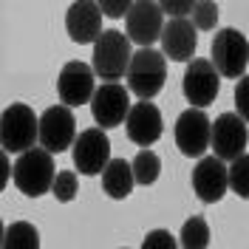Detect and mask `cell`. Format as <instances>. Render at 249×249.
<instances>
[{"label": "cell", "mask_w": 249, "mask_h": 249, "mask_svg": "<svg viewBox=\"0 0 249 249\" xmlns=\"http://www.w3.org/2000/svg\"><path fill=\"white\" fill-rule=\"evenodd\" d=\"M54 176H57L54 153H48L46 147H29V150L17 153V161L12 164L15 187L29 198H40V196L51 193Z\"/></svg>", "instance_id": "1"}, {"label": "cell", "mask_w": 249, "mask_h": 249, "mask_svg": "<svg viewBox=\"0 0 249 249\" xmlns=\"http://www.w3.org/2000/svg\"><path fill=\"white\" fill-rule=\"evenodd\" d=\"M130 37L116 29H102V34L93 40V54H91V68L93 74L105 82H119L127 74L130 65Z\"/></svg>", "instance_id": "2"}, {"label": "cell", "mask_w": 249, "mask_h": 249, "mask_svg": "<svg viewBox=\"0 0 249 249\" xmlns=\"http://www.w3.org/2000/svg\"><path fill=\"white\" fill-rule=\"evenodd\" d=\"M127 91L139 99H153L156 93L164 88L167 79V57L153 46H139V51L130 57L127 65Z\"/></svg>", "instance_id": "3"}, {"label": "cell", "mask_w": 249, "mask_h": 249, "mask_svg": "<svg viewBox=\"0 0 249 249\" xmlns=\"http://www.w3.org/2000/svg\"><path fill=\"white\" fill-rule=\"evenodd\" d=\"M40 133V116L26 102H12L0 113V147L6 153H23L34 147Z\"/></svg>", "instance_id": "4"}, {"label": "cell", "mask_w": 249, "mask_h": 249, "mask_svg": "<svg viewBox=\"0 0 249 249\" xmlns=\"http://www.w3.org/2000/svg\"><path fill=\"white\" fill-rule=\"evenodd\" d=\"M210 54H213V65L221 77L238 79L244 77L249 65V40L238 29H221L213 37Z\"/></svg>", "instance_id": "5"}, {"label": "cell", "mask_w": 249, "mask_h": 249, "mask_svg": "<svg viewBox=\"0 0 249 249\" xmlns=\"http://www.w3.org/2000/svg\"><path fill=\"white\" fill-rule=\"evenodd\" d=\"M74 139H77V119L68 105H51L40 113V133H37L40 147L60 156L65 150H71Z\"/></svg>", "instance_id": "6"}, {"label": "cell", "mask_w": 249, "mask_h": 249, "mask_svg": "<svg viewBox=\"0 0 249 249\" xmlns=\"http://www.w3.org/2000/svg\"><path fill=\"white\" fill-rule=\"evenodd\" d=\"M210 130H213V122L204 113V108L190 105L176 119V147L187 159H201L210 150Z\"/></svg>", "instance_id": "7"}, {"label": "cell", "mask_w": 249, "mask_h": 249, "mask_svg": "<svg viewBox=\"0 0 249 249\" xmlns=\"http://www.w3.org/2000/svg\"><path fill=\"white\" fill-rule=\"evenodd\" d=\"M71 159L82 176H99L110 161V139L105 127H88L77 133V139L71 144Z\"/></svg>", "instance_id": "8"}, {"label": "cell", "mask_w": 249, "mask_h": 249, "mask_svg": "<svg viewBox=\"0 0 249 249\" xmlns=\"http://www.w3.org/2000/svg\"><path fill=\"white\" fill-rule=\"evenodd\" d=\"M181 91L187 102L196 108H210L221 93V74L215 71L213 60H190L184 68Z\"/></svg>", "instance_id": "9"}, {"label": "cell", "mask_w": 249, "mask_h": 249, "mask_svg": "<svg viewBox=\"0 0 249 249\" xmlns=\"http://www.w3.org/2000/svg\"><path fill=\"white\" fill-rule=\"evenodd\" d=\"M91 116L99 127H119L130 110V91L119 82H102L91 96Z\"/></svg>", "instance_id": "10"}, {"label": "cell", "mask_w": 249, "mask_h": 249, "mask_svg": "<svg viewBox=\"0 0 249 249\" xmlns=\"http://www.w3.org/2000/svg\"><path fill=\"white\" fill-rule=\"evenodd\" d=\"M93 91H96V74L88 62L71 60L62 65L60 77H57V93H60L62 105H68V108L88 105Z\"/></svg>", "instance_id": "11"}, {"label": "cell", "mask_w": 249, "mask_h": 249, "mask_svg": "<svg viewBox=\"0 0 249 249\" xmlns=\"http://www.w3.org/2000/svg\"><path fill=\"white\" fill-rule=\"evenodd\" d=\"M124 29H127L130 43L153 46L164 29V12H161L159 0H133V6L124 15Z\"/></svg>", "instance_id": "12"}, {"label": "cell", "mask_w": 249, "mask_h": 249, "mask_svg": "<svg viewBox=\"0 0 249 249\" xmlns=\"http://www.w3.org/2000/svg\"><path fill=\"white\" fill-rule=\"evenodd\" d=\"M190 184H193V193H196L204 204H218L224 196H227V190H230L227 161L218 159L215 153L213 156L204 153L201 159H198V164L193 167V178H190Z\"/></svg>", "instance_id": "13"}, {"label": "cell", "mask_w": 249, "mask_h": 249, "mask_svg": "<svg viewBox=\"0 0 249 249\" xmlns=\"http://www.w3.org/2000/svg\"><path fill=\"white\" fill-rule=\"evenodd\" d=\"M249 144V130L247 122L238 116V113H221L215 122H213V130H210V150L224 159V161H232L247 150Z\"/></svg>", "instance_id": "14"}, {"label": "cell", "mask_w": 249, "mask_h": 249, "mask_svg": "<svg viewBox=\"0 0 249 249\" xmlns=\"http://www.w3.org/2000/svg\"><path fill=\"white\" fill-rule=\"evenodd\" d=\"M124 130H127V139L139 147H150L161 139L164 133V119H161V110L156 108L150 99H142L136 105H130L127 116H124Z\"/></svg>", "instance_id": "15"}, {"label": "cell", "mask_w": 249, "mask_h": 249, "mask_svg": "<svg viewBox=\"0 0 249 249\" xmlns=\"http://www.w3.org/2000/svg\"><path fill=\"white\" fill-rule=\"evenodd\" d=\"M102 9L96 0H74L65 12V31L71 37V43L88 46L102 34Z\"/></svg>", "instance_id": "16"}, {"label": "cell", "mask_w": 249, "mask_h": 249, "mask_svg": "<svg viewBox=\"0 0 249 249\" xmlns=\"http://www.w3.org/2000/svg\"><path fill=\"white\" fill-rule=\"evenodd\" d=\"M161 54L176 62H190L198 48V29L187 17H170L161 29Z\"/></svg>", "instance_id": "17"}, {"label": "cell", "mask_w": 249, "mask_h": 249, "mask_svg": "<svg viewBox=\"0 0 249 249\" xmlns=\"http://www.w3.org/2000/svg\"><path fill=\"white\" fill-rule=\"evenodd\" d=\"M133 184H136V178H133L130 161H124V159H110L108 164H105V170H102V190L108 193L110 198L124 201V198L133 193Z\"/></svg>", "instance_id": "18"}, {"label": "cell", "mask_w": 249, "mask_h": 249, "mask_svg": "<svg viewBox=\"0 0 249 249\" xmlns=\"http://www.w3.org/2000/svg\"><path fill=\"white\" fill-rule=\"evenodd\" d=\"M130 167H133V178H136V184L142 187H150L159 181V173H161V159L150 150V147H142L136 159L130 161Z\"/></svg>", "instance_id": "19"}, {"label": "cell", "mask_w": 249, "mask_h": 249, "mask_svg": "<svg viewBox=\"0 0 249 249\" xmlns=\"http://www.w3.org/2000/svg\"><path fill=\"white\" fill-rule=\"evenodd\" d=\"M3 247L6 249H37L40 247V232L29 221H15L12 227H6Z\"/></svg>", "instance_id": "20"}, {"label": "cell", "mask_w": 249, "mask_h": 249, "mask_svg": "<svg viewBox=\"0 0 249 249\" xmlns=\"http://www.w3.org/2000/svg\"><path fill=\"white\" fill-rule=\"evenodd\" d=\"M178 247L184 249H207L210 247V224L201 215H193L184 221L181 232H178Z\"/></svg>", "instance_id": "21"}, {"label": "cell", "mask_w": 249, "mask_h": 249, "mask_svg": "<svg viewBox=\"0 0 249 249\" xmlns=\"http://www.w3.org/2000/svg\"><path fill=\"white\" fill-rule=\"evenodd\" d=\"M230 190L241 198H249V153H241L238 159L230 161Z\"/></svg>", "instance_id": "22"}, {"label": "cell", "mask_w": 249, "mask_h": 249, "mask_svg": "<svg viewBox=\"0 0 249 249\" xmlns=\"http://www.w3.org/2000/svg\"><path fill=\"white\" fill-rule=\"evenodd\" d=\"M190 15H193V26L198 31H213L218 26V3L215 0H196Z\"/></svg>", "instance_id": "23"}, {"label": "cell", "mask_w": 249, "mask_h": 249, "mask_svg": "<svg viewBox=\"0 0 249 249\" xmlns=\"http://www.w3.org/2000/svg\"><path fill=\"white\" fill-rule=\"evenodd\" d=\"M51 196L60 204H68L77 198V173L74 170H62L54 176V184H51Z\"/></svg>", "instance_id": "24"}, {"label": "cell", "mask_w": 249, "mask_h": 249, "mask_svg": "<svg viewBox=\"0 0 249 249\" xmlns=\"http://www.w3.org/2000/svg\"><path fill=\"white\" fill-rule=\"evenodd\" d=\"M176 247H178V238L167 230H153L142 241V249H176Z\"/></svg>", "instance_id": "25"}, {"label": "cell", "mask_w": 249, "mask_h": 249, "mask_svg": "<svg viewBox=\"0 0 249 249\" xmlns=\"http://www.w3.org/2000/svg\"><path fill=\"white\" fill-rule=\"evenodd\" d=\"M235 113L249 122V77H238L235 85Z\"/></svg>", "instance_id": "26"}, {"label": "cell", "mask_w": 249, "mask_h": 249, "mask_svg": "<svg viewBox=\"0 0 249 249\" xmlns=\"http://www.w3.org/2000/svg\"><path fill=\"white\" fill-rule=\"evenodd\" d=\"M96 3H99L102 15L110 17V20H122L127 15V9L133 6V0H96Z\"/></svg>", "instance_id": "27"}, {"label": "cell", "mask_w": 249, "mask_h": 249, "mask_svg": "<svg viewBox=\"0 0 249 249\" xmlns=\"http://www.w3.org/2000/svg\"><path fill=\"white\" fill-rule=\"evenodd\" d=\"M159 6H161L164 15H170V17H187L193 12L196 0H159Z\"/></svg>", "instance_id": "28"}, {"label": "cell", "mask_w": 249, "mask_h": 249, "mask_svg": "<svg viewBox=\"0 0 249 249\" xmlns=\"http://www.w3.org/2000/svg\"><path fill=\"white\" fill-rule=\"evenodd\" d=\"M9 178H12V161H9V153L0 147V193L6 190Z\"/></svg>", "instance_id": "29"}, {"label": "cell", "mask_w": 249, "mask_h": 249, "mask_svg": "<svg viewBox=\"0 0 249 249\" xmlns=\"http://www.w3.org/2000/svg\"><path fill=\"white\" fill-rule=\"evenodd\" d=\"M3 235H6V227H3V221H0V247H3Z\"/></svg>", "instance_id": "30"}]
</instances>
